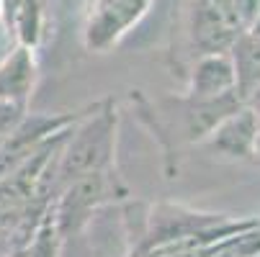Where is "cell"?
<instances>
[{
    "instance_id": "cell-8",
    "label": "cell",
    "mask_w": 260,
    "mask_h": 257,
    "mask_svg": "<svg viewBox=\"0 0 260 257\" xmlns=\"http://www.w3.org/2000/svg\"><path fill=\"white\" fill-rule=\"evenodd\" d=\"M44 0H0V21L6 33L21 47H39L44 36Z\"/></svg>"
},
{
    "instance_id": "cell-14",
    "label": "cell",
    "mask_w": 260,
    "mask_h": 257,
    "mask_svg": "<svg viewBox=\"0 0 260 257\" xmlns=\"http://www.w3.org/2000/svg\"><path fill=\"white\" fill-rule=\"evenodd\" d=\"M250 33H255V36H260V13H257V18L252 21V26H250Z\"/></svg>"
},
{
    "instance_id": "cell-15",
    "label": "cell",
    "mask_w": 260,
    "mask_h": 257,
    "mask_svg": "<svg viewBox=\"0 0 260 257\" xmlns=\"http://www.w3.org/2000/svg\"><path fill=\"white\" fill-rule=\"evenodd\" d=\"M85 6H88V8H90V6H93V0H85Z\"/></svg>"
},
{
    "instance_id": "cell-5",
    "label": "cell",
    "mask_w": 260,
    "mask_h": 257,
    "mask_svg": "<svg viewBox=\"0 0 260 257\" xmlns=\"http://www.w3.org/2000/svg\"><path fill=\"white\" fill-rule=\"evenodd\" d=\"M36 83H39V62L36 49L16 44L0 59V100L28 108Z\"/></svg>"
},
{
    "instance_id": "cell-11",
    "label": "cell",
    "mask_w": 260,
    "mask_h": 257,
    "mask_svg": "<svg viewBox=\"0 0 260 257\" xmlns=\"http://www.w3.org/2000/svg\"><path fill=\"white\" fill-rule=\"evenodd\" d=\"M26 114H28V108L0 100V144H6L16 134V129L21 126V121L26 119Z\"/></svg>"
},
{
    "instance_id": "cell-1",
    "label": "cell",
    "mask_w": 260,
    "mask_h": 257,
    "mask_svg": "<svg viewBox=\"0 0 260 257\" xmlns=\"http://www.w3.org/2000/svg\"><path fill=\"white\" fill-rule=\"evenodd\" d=\"M119 111L114 100H101L70 129L57 165V193L67 182L90 172L116 167ZM54 193V196H57Z\"/></svg>"
},
{
    "instance_id": "cell-13",
    "label": "cell",
    "mask_w": 260,
    "mask_h": 257,
    "mask_svg": "<svg viewBox=\"0 0 260 257\" xmlns=\"http://www.w3.org/2000/svg\"><path fill=\"white\" fill-rule=\"evenodd\" d=\"M252 162L260 165V129H257V139H255V155H252Z\"/></svg>"
},
{
    "instance_id": "cell-4",
    "label": "cell",
    "mask_w": 260,
    "mask_h": 257,
    "mask_svg": "<svg viewBox=\"0 0 260 257\" xmlns=\"http://www.w3.org/2000/svg\"><path fill=\"white\" fill-rule=\"evenodd\" d=\"M260 119L250 105H242L232 116H227L204 141L201 146L224 162H252L255 139Z\"/></svg>"
},
{
    "instance_id": "cell-7",
    "label": "cell",
    "mask_w": 260,
    "mask_h": 257,
    "mask_svg": "<svg viewBox=\"0 0 260 257\" xmlns=\"http://www.w3.org/2000/svg\"><path fill=\"white\" fill-rule=\"evenodd\" d=\"M245 100L237 93L221 95L214 100H191L185 98V111H183V134L191 144H201L227 116H232L237 108H242Z\"/></svg>"
},
{
    "instance_id": "cell-2",
    "label": "cell",
    "mask_w": 260,
    "mask_h": 257,
    "mask_svg": "<svg viewBox=\"0 0 260 257\" xmlns=\"http://www.w3.org/2000/svg\"><path fill=\"white\" fill-rule=\"evenodd\" d=\"M126 196H129V188L114 167V170L90 172V175H83L78 180L67 182L54 196L49 208H52L54 224H57L62 239H70L72 234H78L88 224V218L101 206H106L111 201H121Z\"/></svg>"
},
{
    "instance_id": "cell-12",
    "label": "cell",
    "mask_w": 260,
    "mask_h": 257,
    "mask_svg": "<svg viewBox=\"0 0 260 257\" xmlns=\"http://www.w3.org/2000/svg\"><path fill=\"white\" fill-rule=\"evenodd\" d=\"M245 105H250L252 111L257 114V119H260V88H257V90H255V93L247 98V103H245Z\"/></svg>"
},
{
    "instance_id": "cell-9",
    "label": "cell",
    "mask_w": 260,
    "mask_h": 257,
    "mask_svg": "<svg viewBox=\"0 0 260 257\" xmlns=\"http://www.w3.org/2000/svg\"><path fill=\"white\" fill-rule=\"evenodd\" d=\"M230 59L235 67V90L247 103V98L260 88V36L242 31L230 47Z\"/></svg>"
},
{
    "instance_id": "cell-10",
    "label": "cell",
    "mask_w": 260,
    "mask_h": 257,
    "mask_svg": "<svg viewBox=\"0 0 260 257\" xmlns=\"http://www.w3.org/2000/svg\"><path fill=\"white\" fill-rule=\"evenodd\" d=\"M62 244H64V239L54 224L52 208H47L42 222L31 232V237H26L8 257H59Z\"/></svg>"
},
{
    "instance_id": "cell-3",
    "label": "cell",
    "mask_w": 260,
    "mask_h": 257,
    "mask_svg": "<svg viewBox=\"0 0 260 257\" xmlns=\"http://www.w3.org/2000/svg\"><path fill=\"white\" fill-rule=\"evenodd\" d=\"M185 28L196 57H201L230 52L245 26L237 16L235 0H188Z\"/></svg>"
},
{
    "instance_id": "cell-6",
    "label": "cell",
    "mask_w": 260,
    "mask_h": 257,
    "mask_svg": "<svg viewBox=\"0 0 260 257\" xmlns=\"http://www.w3.org/2000/svg\"><path fill=\"white\" fill-rule=\"evenodd\" d=\"M230 93H237L235 90V67H232L230 52L196 57V62L188 72L185 98H191V100H214V98L230 95Z\"/></svg>"
}]
</instances>
